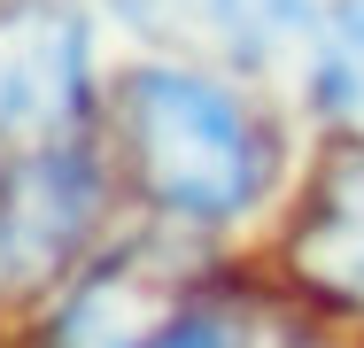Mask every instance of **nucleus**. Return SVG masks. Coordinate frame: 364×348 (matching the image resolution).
<instances>
[{"instance_id": "4", "label": "nucleus", "mask_w": 364, "mask_h": 348, "mask_svg": "<svg viewBox=\"0 0 364 348\" xmlns=\"http://www.w3.org/2000/svg\"><path fill=\"white\" fill-rule=\"evenodd\" d=\"M294 271L310 278L318 294L364 310V163L333 170L318 186L310 217L294 224Z\"/></svg>"}, {"instance_id": "5", "label": "nucleus", "mask_w": 364, "mask_h": 348, "mask_svg": "<svg viewBox=\"0 0 364 348\" xmlns=\"http://www.w3.org/2000/svg\"><path fill=\"white\" fill-rule=\"evenodd\" d=\"M318 109L364 139V8H333L318 23Z\"/></svg>"}, {"instance_id": "6", "label": "nucleus", "mask_w": 364, "mask_h": 348, "mask_svg": "<svg viewBox=\"0 0 364 348\" xmlns=\"http://www.w3.org/2000/svg\"><path fill=\"white\" fill-rule=\"evenodd\" d=\"M202 8L240 55H272V47H287L318 23V0H202Z\"/></svg>"}, {"instance_id": "1", "label": "nucleus", "mask_w": 364, "mask_h": 348, "mask_svg": "<svg viewBox=\"0 0 364 348\" xmlns=\"http://www.w3.org/2000/svg\"><path fill=\"white\" fill-rule=\"evenodd\" d=\"M124 163L140 194L186 224H225L264 202L272 186V139L264 124L194 70H140L117 101Z\"/></svg>"}, {"instance_id": "2", "label": "nucleus", "mask_w": 364, "mask_h": 348, "mask_svg": "<svg viewBox=\"0 0 364 348\" xmlns=\"http://www.w3.org/2000/svg\"><path fill=\"white\" fill-rule=\"evenodd\" d=\"M85 124V31L55 0L0 8V170L77 147Z\"/></svg>"}, {"instance_id": "3", "label": "nucleus", "mask_w": 364, "mask_h": 348, "mask_svg": "<svg viewBox=\"0 0 364 348\" xmlns=\"http://www.w3.org/2000/svg\"><path fill=\"white\" fill-rule=\"evenodd\" d=\"M147 263H155V256H124V263L93 271L70 302H63L47 348H155L194 310V294H186L178 278L147 271Z\"/></svg>"}, {"instance_id": "7", "label": "nucleus", "mask_w": 364, "mask_h": 348, "mask_svg": "<svg viewBox=\"0 0 364 348\" xmlns=\"http://www.w3.org/2000/svg\"><path fill=\"white\" fill-rule=\"evenodd\" d=\"M155 348H240V325H232L225 310H210V302H194V310H186Z\"/></svg>"}]
</instances>
